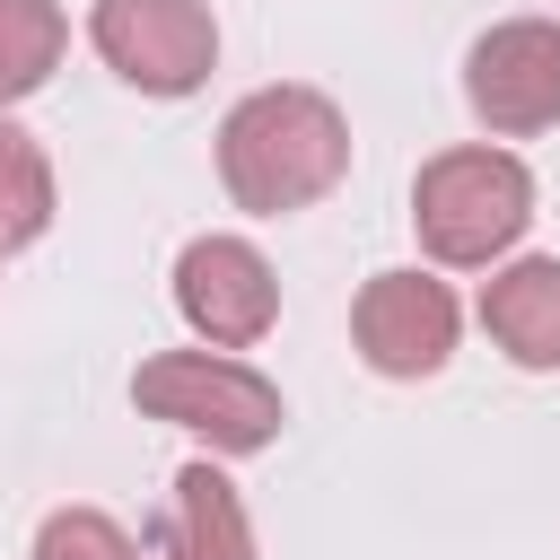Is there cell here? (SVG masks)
I'll list each match as a JSON object with an SVG mask.
<instances>
[{
	"label": "cell",
	"instance_id": "1",
	"mask_svg": "<svg viewBox=\"0 0 560 560\" xmlns=\"http://www.w3.org/2000/svg\"><path fill=\"white\" fill-rule=\"evenodd\" d=\"M350 175V122L324 88H254L228 105L219 122V184L236 210L254 219H289V210H315L332 184Z\"/></svg>",
	"mask_w": 560,
	"mask_h": 560
},
{
	"label": "cell",
	"instance_id": "2",
	"mask_svg": "<svg viewBox=\"0 0 560 560\" xmlns=\"http://www.w3.org/2000/svg\"><path fill=\"white\" fill-rule=\"evenodd\" d=\"M411 228H420V254L429 262H455V271L499 262L534 228V175H525V158H508L490 140L438 149L411 175Z\"/></svg>",
	"mask_w": 560,
	"mask_h": 560
},
{
	"label": "cell",
	"instance_id": "3",
	"mask_svg": "<svg viewBox=\"0 0 560 560\" xmlns=\"http://www.w3.org/2000/svg\"><path fill=\"white\" fill-rule=\"evenodd\" d=\"M131 402L140 420H166L184 438H201L210 455H262L289 420L280 385L228 350H158L131 368Z\"/></svg>",
	"mask_w": 560,
	"mask_h": 560
},
{
	"label": "cell",
	"instance_id": "4",
	"mask_svg": "<svg viewBox=\"0 0 560 560\" xmlns=\"http://www.w3.org/2000/svg\"><path fill=\"white\" fill-rule=\"evenodd\" d=\"M88 44L140 96H192L219 70V18H210V0H96L88 9Z\"/></svg>",
	"mask_w": 560,
	"mask_h": 560
},
{
	"label": "cell",
	"instance_id": "5",
	"mask_svg": "<svg viewBox=\"0 0 560 560\" xmlns=\"http://www.w3.org/2000/svg\"><path fill=\"white\" fill-rule=\"evenodd\" d=\"M464 105L499 140L551 131L560 122V18H499L464 52Z\"/></svg>",
	"mask_w": 560,
	"mask_h": 560
},
{
	"label": "cell",
	"instance_id": "6",
	"mask_svg": "<svg viewBox=\"0 0 560 560\" xmlns=\"http://www.w3.org/2000/svg\"><path fill=\"white\" fill-rule=\"evenodd\" d=\"M455 332H464V306H455V289L429 280V271H376V280L359 289V306H350L359 359H368L376 376H394V385L438 376V368L455 359Z\"/></svg>",
	"mask_w": 560,
	"mask_h": 560
},
{
	"label": "cell",
	"instance_id": "7",
	"mask_svg": "<svg viewBox=\"0 0 560 560\" xmlns=\"http://www.w3.org/2000/svg\"><path fill=\"white\" fill-rule=\"evenodd\" d=\"M175 315L210 350H254L280 324V280L254 236H192L175 254Z\"/></svg>",
	"mask_w": 560,
	"mask_h": 560
},
{
	"label": "cell",
	"instance_id": "8",
	"mask_svg": "<svg viewBox=\"0 0 560 560\" xmlns=\"http://www.w3.org/2000/svg\"><path fill=\"white\" fill-rule=\"evenodd\" d=\"M481 332H490L516 368L551 376V368H560V254L499 262V271L481 280Z\"/></svg>",
	"mask_w": 560,
	"mask_h": 560
},
{
	"label": "cell",
	"instance_id": "9",
	"mask_svg": "<svg viewBox=\"0 0 560 560\" xmlns=\"http://www.w3.org/2000/svg\"><path fill=\"white\" fill-rule=\"evenodd\" d=\"M158 560H254L245 499L219 464H184L158 508Z\"/></svg>",
	"mask_w": 560,
	"mask_h": 560
},
{
	"label": "cell",
	"instance_id": "10",
	"mask_svg": "<svg viewBox=\"0 0 560 560\" xmlns=\"http://www.w3.org/2000/svg\"><path fill=\"white\" fill-rule=\"evenodd\" d=\"M70 52V18L61 0H0V114L18 96H35Z\"/></svg>",
	"mask_w": 560,
	"mask_h": 560
},
{
	"label": "cell",
	"instance_id": "11",
	"mask_svg": "<svg viewBox=\"0 0 560 560\" xmlns=\"http://www.w3.org/2000/svg\"><path fill=\"white\" fill-rule=\"evenodd\" d=\"M44 228H52V158L26 122L0 114V254L35 245Z\"/></svg>",
	"mask_w": 560,
	"mask_h": 560
},
{
	"label": "cell",
	"instance_id": "12",
	"mask_svg": "<svg viewBox=\"0 0 560 560\" xmlns=\"http://www.w3.org/2000/svg\"><path fill=\"white\" fill-rule=\"evenodd\" d=\"M35 560H140V542L105 508H52L35 525Z\"/></svg>",
	"mask_w": 560,
	"mask_h": 560
}]
</instances>
